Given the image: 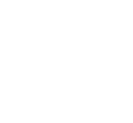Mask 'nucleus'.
I'll list each match as a JSON object with an SVG mask.
<instances>
[]
</instances>
